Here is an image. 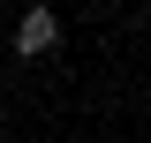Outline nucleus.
<instances>
[{"instance_id": "1", "label": "nucleus", "mask_w": 151, "mask_h": 143, "mask_svg": "<svg viewBox=\"0 0 151 143\" xmlns=\"http://www.w3.org/2000/svg\"><path fill=\"white\" fill-rule=\"evenodd\" d=\"M15 45H23V53H53V45H60V15H53V8H30V15H23V30H15Z\"/></svg>"}]
</instances>
